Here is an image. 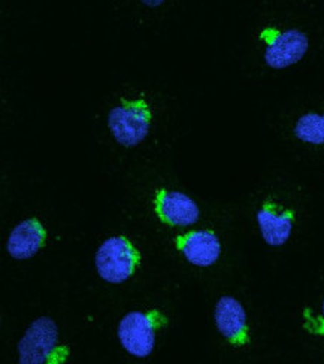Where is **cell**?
I'll list each match as a JSON object with an SVG mask.
<instances>
[{"mask_svg":"<svg viewBox=\"0 0 324 364\" xmlns=\"http://www.w3.org/2000/svg\"><path fill=\"white\" fill-rule=\"evenodd\" d=\"M20 364H58L69 358V348L61 343L51 316H39L28 326L17 345Z\"/></svg>","mask_w":324,"mask_h":364,"instance_id":"1","label":"cell"},{"mask_svg":"<svg viewBox=\"0 0 324 364\" xmlns=\"http://www.w3.org/2000/svg\"><path fill=\"white\" fill-rule=\"evenodd\" d=\"M151 126L152 109L144 96L122 99L108 114V129L115 142L125 148L142 144L151 132Z\"/></svg>","mask_w":324,"mask_h":364,"instance_id":"2","label":"cell"},{"mask_svg":"<svg viewBox=\"0 0 324 364\" xmlns=\"http://www.w3.org/2000/svg\"><path fill=\"white\" fill-rule=\"evenodd\" d=\"M98 275L110 284H122L133 277L141 254L127 236H113L102 242L96 252Z\"/></svg>","mask_w":324,"mask_h":364,"instance_id":"3","label":"cell"},{"mask_svg":"<svg viewBox=\"0 0 324 364\" xmlns=\"http://www.w3.org/2000/svg\"><path fill=\"white\" fill-rule=\"evenodd\" d=\"M166 321L160 311H132L121 318L117 336L125 350L136 357L147 358L156 346V331Z\"/></svg>","mask_w":324,"mask_h":364,"instance_id":"4","label":"cell"},{"mask_svg":"<svg viewBox=\"0 0 324 364\" xmlns=\"http://www.w3.org/2000/svg\"><path fill=\"white\" fill-rule=\"evenodd\" d=\"M269 36L266 41V50L263 60L268 68L281 70L299 63L310 50V36L299 28L287 30H265Z\"/></svg>","mask_w":324,"mask_h":364,"instance_id":"5","label":"cell"},{"mask_svg":"<svg viewBox=\"0 0 324 364\" xmlns=\"http://www.w3.org/2000/svg\"><path fill=\"white\" fill-rule=\"evenodd\" d=\"M214 321L220 335L235 348L250 343L249 316L242 303L234 296H221L214 309Z\"/></svg>","mask_w":324,"mask_h":364,"instance_id":"6","label":"cell"},{"mask_svg":"<svg viewBox=\"0 0 324 364\" xmlns=\"http://www.w3.org/2000/svg\"><path fill=\"white\" fill-rule=\"evenodd\" d=\"M154 212L160 221L172 227H189L200 218V209L190 196L171 190H159L156 193Z\"/></svg>","mask_w":324,"mask_h":364,"instance_id":"7","label":"cell"},{"mask_svg":"<svg viewBox=\"0 0 324 364\" xmlns=\"http://www.w3.org/2000/svg\"><path fill=\"white\" fill-rule=\"evenodd\" d=\"M256 220L266 244L269 247H283L288 242L295 227V210L268 200L257 210Z\"/></svg>","mask_w":324,"mask_h":364,"instance_id":"8","label":"cell"},{"mask_svg":"<svg viewBox=\"0 0 324 364\" xmlns=\"http://www.w3.org/2000/svg\"><path fill=\"white\" fill-rule=\"evenodd\" d=\"M184 259L197 267H211L221 255V242L211 230H193L175 239Z\"/></svg>","mask_w":324,"mask_h":364,"instance_id":"9","label":"cell"},{"mask_svg":"<svg viewBox=\"0 0 324 364\" xmlns=\"http://www.w3.org/2000/svg\"><path fill=\"white\" fill-rule=\"evenodd\" d=\"M46 242V229L38 218H27L12 229L6 251L15 260H28L35 257Z\"/></svg>","mask_w":324,"mask_h":364,"instance_id":"10","label":"cell"},{"mask_svg":"<svg viewBox=\"0 0 324 364\" xmlns=\"http://www.w3.org/2000/svg\"><path fill=\"white\" fill-rule=\"evenodd\" d=\"M296 138L305 144L314 146L324 145V115L317 112H308L302 115L293 129Z\"/></svg>","mask_w":324,"mask_h":364,"instance_id":"11","label":"cell"},{"mask_svg":"<svg viewBox=\"0 0 324 364\" xmlns=\"http://www.w3.org/2000/svg\"><path fill=\"white\" fill-rule=\"evenodd\" d=\"M166 2H167V0H141V4H142L144 6L151 8V9L159 8V6H162L163 4H166Z\"/></svg>","mask_w":324,"mask_h":364,"instance_id":"12","label":"cell"},{"mask_svg":"<svg viewBox=\"0 0 324 364\" xmlns=\"http://www.w3.org/2000/svg\"><path fill=\"white\" fill-rule=\"evenodd\" d=\"M321 333H324V300L321 306Z\"/></svg>","mask_w":324,"mask_h":364,"instance_id":"13","label":"cell"},{"mask_svg":"<svg viewBox=\"0 0 324 364\" xmlns=\"http://www.w3.org/2000/svg\"><path fill=\"white\" fill-rule=\"evenodd\" d=\"M323 115H324V114H323Z\"/></svg>","mask_w":324,"mask_h":364,"instance_id":"14","label":"cell"}]
</instances>
